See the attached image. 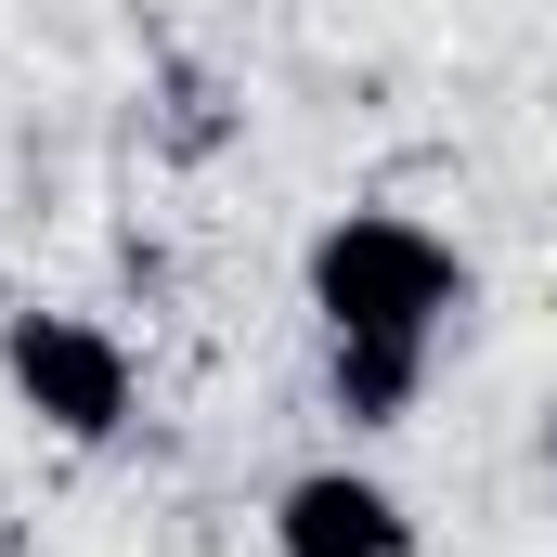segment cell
<instances>
[{
  "label": "cell",
  "mask_w": 557,
  "mask_h": 557,
  "mask_svg": "<svg viewBox=\"0 0 557 557\" xmlns=\"http://www.w3.org/2000/svg\"><path fill=\"white\" fill-rule=\"evenodd\" d=\"M311 311L324 350H441V324L467 311V260L403 208H350L311 234Z\"/></svg>",
  "instance_id": "6da1fadb"
},
{
  "label": "cell",
  "mask_w": 557,
  "mask_h": 557,
  "mask_svg": "<svg viewBox=\"0 0 557 557\" xmlns=\"http://www.w3.org/2000/svg\"><path fill=\"white\" fill-rule=\"evenodd\" d=\"M0 376L52 441H117L131 428V350L104 324H78V311H13L0 324Z\"/></svg>",
  "instance_id": "7a4b0ae2"
},
{
  "label": "cell",
  "mask_w": 557,
  "mask_h": 557,
  "mask_svg": "<svg viewBox=\"0 0 557 557\" xmlns=\"http://www.w3.org/2000/svg\"><path fill=\"white\" fill-rule=\"evenodd\" d=\"M273 545L285 557H416V519H403L389 480H363V467H311V480H285Z\"/></svg>",
  "instance_id": "3957f363"
}]
</instances>
